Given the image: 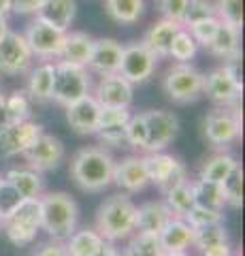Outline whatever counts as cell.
I'll list each match as a JSON object with an SVG mask.
<instances>
[{"instance_id":"cell-1","label":"cell","mask_w":245,"mask_h":256,"mask_svg":"<svg viewBox=\"0 0 245 256\" xmlns=\"http://www.w3.org/2000/svg\"><path fill=\"white\" fill-rule=\"evenodd\" d=\"M115 158L105 148H81L70 160L68 175L83 192H102L113 184Z\"/></svg>"},{"instance_id":"cell-2","label":"cell","mask_w":245,"mask_h":256,"mask_svg":"<svg viewBox=\"0 0 245 256\" xmlns=\"http://www.w3.org/2000/svg\"><path fill=\"white\" fill-rule=\"evenodd\" d=\"M134 218H137V205L126 192H117L98 205L94 228L105 242L115 244L134 233Z\"/></svg>"},{"instance_id":"cell-3","label":"cell","mask_w":245,"mask_h":256,"mask_svg":"<svg viewBox=\"0 0 245 256\" xmlns=\"http://www.w3.org/2000/svg\"><path fill=\"white\" fill-rule=\"evenodd\" d=\"M79 205L66 192L41 194V228L56 242H66L77 230Z\"/></svg>"},{"instance_id":"cell-4","label":"cell","mask_w":245,"mask_h":256,"mask_svg":"<svg viewBox=\"0 0 245 256\" xmlns=\"http://www.w3.org/2000/svg\"><path fill=\"white\" fill-rule=\"evenodd\" d=\"M92 90L90 82V70L79 64L70 62H53V90H51V100L58 105L68 107L83 96H88Z\"/></svg>"},{"instance_id":"cell-5","label":"cell","mask_w":245,"mask_h":256,"mask_svg":"<svg viewBox=\"0 0 245 256\" xmlns=\"http://www.w3.org/2000/svg\"><path fill=\"white\" fill-rule=\"evenodd\" d=\"M203 77L205 73L190 62H175L162 77V90L169 100L177 105H188L203 96Z\"/></svg>"},{"instance_id":"cell-6","label":"cell","mask_w":245,"mask_h":256,"mask_svg":"<svg viewBox=\"0 0 245 256\" xmlns=\"http://www.w3.org/2000/svg\"><path fill=\"white\" fill-rule=\"evenodd\" d=\"M237 107H213L203 120V134L209 146L224 152L241 139V114Z\"/></svg>"},{"instance_id":"cell-7","label":"cell","mask_w":245,"mask_h":256,"mask_svg":"<svg viewBox=\"0 0 245 256\" xmlns=\"http://www.w3.org/2000/svg\"><path fill=\"white\" fill-rule=\"evenodd\" d=\"M2 230L13 246H30L41 230V198H23L19 207L2 222Z\"/></svg>"},{"instance_id":"cell-8","label":"cell","mask_w":245,"mask_h":256,"mask_svg":"<svg viewBox=\"0 0 245 256\" xmlns=\"http://www.w3.org/2000/svg\"><path fill=\"white\" fill-rule=\"evenodd\" d=\"M143 164H145L149 184H156V186L162 190V194L188 180L186 164L181 162L177 156L164 154V152L145 154L143 156Z\"/></svg>"},{"instance_id":"cell-9","label":"cell","mask_w":245,"mask_h":256,"mask_svg":"<svg viewBox=\"0 0 245 256\" xmlns=\"http://www.w3.org/2000/svg\"><path fill=\"white\" fill-rule=\"evenodd\" d=\"M23 38H26V43L34 58L43 60V62H51V60H60L66 32L56 26H49V24H45L41 20H34L28 26Z\"/></svg>"},{"instance_id":"cell-10","label":"cell","mask_w":245,"mask_h":256,"mask_svg":"<svg viewBox=\"0 0 245 256\" xmlns=\"http://www.w3.org/2000/svg\"><path fill=\"white\" fill-rule=\"evenodd\" d=\"M158 66V58L147 50L141 41H134L124 45L122 60H120V73L128 84H145L152 79Z\"/></svg>"},{"instance_id":"cell-11","label":"cell","mask_w":245,"mask_h":256,"mask_svg":"<svg viewBox=\"0 0 245 256\" xmlns=\"http://www.w3.org/2000/svg\"><path fill=\"white\" fill-rule=\"evenodd\" d=\"M34 56L30 52L26 38L19 32L9 30L0 38V73L9 77L26 75L32 68Z\"/></svg>"},{"instance_id":"cell-12","label":"cell","mask_w":245,"mask_h":256,"mask_svg":"<svg viewBox=\"0 0 245 256\" xmlns=\"http://www.w3.org/2000/svg\"><path fill=\"white\" fill-rule=\"evenodd\" d=\"M143 116L147 122V143L143 152H164V148L171 146L179 134V118L164 109H149L143 111Z\"/></svg>"},{"instance_id":"cell-13","label":"cell","mask_w":245,"mask_h":256,"mask_svg":"<svg viewBox=\"0 0 245 256\" xmlns=\"http://www.w3.org/2000/svg\"><path fill=\"white\" fill-rule=\"evenodd\" d=\"M45 130L38 122L23 120V122L6 124L0 122V158H13L23 154Z\"/></svg>"},{"instance_id":"cell-14","label":"cell","mask_w":245,"mask_h":256,"mask_svg":"<svg viewBox=\"0 0 245 256\" xmlns=\"http://www.w3.org/2000/svg\"><path fill=\"white\" fill-rule=\"evenodd\" d=\"M21 156L30 169L43 173V171L58 169L60 162L66 156V148H64V143H62V139H58L56 134L43 132Z\"/></svg>"},{"instance_id":"cell-15","label":"cell","mask_w":245,"mask_h":256,"mask_svg":"<svg viewBox=\"0 0 245 256\" xmlns=\"http://www.w3.org/2000/svg\"><path fill=\"white\" fill-rule=\"evenodd\" d=\"M243 88L237 86L224 66L213 68L203 77V96L213 102L216 107H237L241 102Z\"/></svg>"},{"instance_id":"cell-16","label":"cell","mask_w":245,"mask_h":256,"mask_svg":"<svg viewBox=\"0 0 245 256\" xmlns=\"http://www.w3.org/2000/svg\"><path fill=\"white\" fill-rule=\"evenodd\" d=\"M92 96L96 98V102L100 107H126V109H130L134 88H132V84L126 82L120 73H113V75H105V77L98 79Z\"/></svg>"},{"instance_id":"cell-17","label":"cell","mask_w":245,"mask_h":256,"mask_svg":"<svg viewBox=\"0 0 245 256\" xmlns=\"http://www.w3.org/2000/svg\"><path fill=\"white\" fill-rule=\"evenodd\" d=\"M124 45L115 38H94V50L88 62V70L96 73L100 77L113 75L120 70Z\"/></svg>"},{"instance_id":"cell-18","label":"cell","mask_w":245,"mask_h":256,"mask_svg":"<svg viewBox=\"0 0 245 256\" xmlns=\"http://www.w3.org/2000/svg\"><path fill=\"white\" fill-rule=\"evenodd\" d=\"M100 105L92 94L83 96L66 107V122L77 134H94L98 128Z\"/></svg>"},{"instance_id":"cell-19","label":"cell","mask_w":245,"mask_h":256,"mask_svg":"<svg viewBox=\"0 0 245 256\" xmlns=\"http://www.w3.org/2000/svg\"><path fill=\"white\" fill-rule=\"evenodd\" d=\"M113 184L117 188H122L126 194L143 190L149 184L145 164H143V156H126L120 162L115 160Z\"/></svg>"},{"instance_id":"cell-20","label":"cell","mask_w":245,"mask_h":256,"mask_svg":"<svg viewBox=\"0 0 245 256\" xmlns=\"http://www.w3.org/2000/svg\"><path fill=\"white\" fill-rule=\"evenodd\" d=\"M175 218L173 212L167 207L164 201H147L137 207V218H134V230L137 233H149L160 235L162 228Z\"/></svg>"},{"instance_id":"cell-21","label":"cell","mask_w":245,"mask_h":256,"mask_svg":"<svg viewBox=\"0 0 245 256\" xmlns=\"http://www.w3.org/2000/svg\"><path fill=\"white\" fill-rule=\"evenodd\" d=\"M26 79V92L30 102L36 105H47L51 100L53 90V62H41L38 66H32L28 70Z\"/></svg>"},{"instance_id":"cell-22","label":"cell","mask_w":245,"mask_h":256,"mask_svg":"<svg viewBox=\"0 0 245 256\" xmlns=\"http://www.w3.org/2000/svg\"><path fill=\"white\" fill-rule=\"evenodd\" d=\"M179 28H184V26H181V24H175V22H169V20H160L147 28L145 36L141 38V43H143L158 60L167 58L171 43H173V36L177 34Z\"/></svg>"},{"instance_id":"cell-23","label":"cell","mask_w":245,"mask_h":256,"mask_svg":"<svg viewBox=\"0 0 245 256\" xmlns=\"http://www.w3.org/2000/svg\"><path fill=\"white\" fill-rule=\"evenodd\" d=\"M75 13H77L75 0H43L41 9L36 11V20L68 32V26L75 20Z\"/></svg>"},{"instance_id":"cell-24","label":"cell","mask_w":245,"mask_h":256,"mask_svg":"<svg viewBox=\"0 0 245 256\" xmlns=\"http://www.w3.org/2000/svg\"><path fill=\"white\" fill-rule=\"evenodd\" d=\"M105 246L107 242L98 235L96 228H79L64 242L68 256H100L105 252Z\"/></svg>"},{"instance_id":"cell-25","label":"cell","mask_w":245,"mask_h":256,"mask_svg":"<svg viewBox=\"0 0 245 256\" xmlns=\"http://www.w3.org/2000/svg\"><path fill=\"white\" fill-rule=\"evenodd\" d=\"M158 237L164 252H186L194 242V228L184 218H171Z\"/></svg>"},{"instance_id":"cell-26","label":"cell","mask_w":245,"mask_h":256,"mask_svg":"<svg viewBox=\"0 0 245 256\" xmlns=\"http://www.w3.org/2000/svg\"><path fill=\"white\" fill-rule=\"evenodd\" d=\"M92 50H94V38L88 34V32H66L60 60L70 62V64H79V66L88 68Z\"/></svg>"},{"instance_id":"cell-27","label":"cell","mask_w":245,"mask_h":256,"mask_svg":"<svg viewBox=\"0 0 245 256\" xmlns=\"http://www.w3.org/2000/svg\"><path fill=\"white\" fill-rule=\"evenodd\" d=\"M2 180L9 182L23 198H41L45 190L43 175L34 169H30V166L28 169H9L2 175Z\"/></svg>"},{"instance_id":"cell-28","label":"cell","mask_w":245,"mask_h":256,"mask_svg":"<svg viewBox=\"0 0 245 256\" xmlns=\"http://www.w3.org/2000/svg\"><path fill=\"white\" fill-rule=\"evenodd\" d=\"M241 30L235 28V26H228V24L220 22L218 26V32L213 34L211 43L207 45V50L218 56V58L222 60H228L233 58V56H239L241 54Z\"/></svg>"},{"instance_id":"cell-29","label":"cell","mask_w":245,"mask_h":256,"mask_svg":"<svg viewBox=\"0 0 245 256\" xmlns=\"http://www.w3.org/2000/svg\"><path fill=\"white\" fill-rule=\"evenodd\" d=\"M237 166H239V160H237L233 154H228V152H218V154L209 156L201 164L199 180L222 184L228 178V175H231V171H235Z\"/></svg>"},{"instance_id":"cell-30","label":"cell","mask_w":245,"mask_h":256,"mask_svg":"<svg viewBox=\"0 0 245 256\" xmlns=\"http://www.w3.org/2000/svg\"><path fill=\"white\" fill-rule=\"evenodd\" d=\"M105 11L113 22L130 26L143 18L145 0H105Z\"/></svg>"},{"instance_id":"cell-31","label":"cell","mask_w":245,"mask_h":256,"mask_svg":"<svg viewBox=\"0 0 245 256\" xmlns=\"http://www.w3.org/2000/svg\"><path fill=\"white\" fill-rule=\"evenodd\" d=\"M192 192H194L196 205H203V207H207V210H216V212H222L226 207V196H224L222 184L194 180L192 182Z\"/></svg>"},{"instance_id":"cell-32","label":"cell","mask_w":245,"mask_h":256,"mask_svg":"<svg viewBox=\"0 0 245 256\" xmlns=\"http://www.w3.org/2000/svg\"><path fill=\"white\" fill-rule=\"evenodd\" d=\"M164 203L173 212L175 218H184V216L196 205L194 201V192H192V182L186 180L184 184L171 188L169 192H164Z\"/></svg>"},{"instance_id":"cell-33","label":"cell","mask_w":245,"mask_h":256,"mask_svg":"<svg viewBox=\"0 0 245 256\" xmlns=\"http://www.w3.org/2000/svg\"><path fill=\"white\" fill-rule=\"evenodd\" d=\"M30 109H32V102H30L28 94L23 90H15L9 96H4V109H2V122L6 124H15V122H23V120H30Z\"/></svg>"},{"instance_id":"cell-34","label":"cell","mask_w":245,"mask_h":256,"mask_svg":"<svg viewBox=\"0 0 245 256\" xmlns=\"http://www.w3.org/2000/svg\"><path fill=\"white\" fill-rule=\"evenodd\" d=\"M128 256H162L164 248L160 244L158 235H149V233H134L130 235L128 248H124Z\"/></svg>"},{"instance_id":"cell-35","label":"cell","mask_w":245,"mask_h":256,"mask_svg":"<svg viewBox=\"0 0 245 256\" xmlns=\"http://www.w3.org/2000/svg\"><path fill=\"white\" fill-rule=\"evenodd\" d=\"M199 52V45L192 38V34L186 30V28H179L177 34L173 36V43H171V50L169 56L175 62H190Z\"/></svg>"},{"instance_id":"cell-36","label":"cell","mask_w":245,"mask_h":256,"mask_svg":"<svg viewBox=\"0 0 245 256\" xmlns=\"http://www.w3.org/2000/svg\"><path fill=\"white\" fill-rule=\"evenodd\" d=\"M228 242V230L224 226V222L220 224H211V226H205V228H199L194 230V242L192 246L196 250H207V248H213V246H220V244H226Z\"/></svg>"},{"instance_id":"cell-37","label":"cell","mask_w":245,"mask_h":256,"mask_svg":"<svg viewBox=\"0 0 245 256\" xmlns=\"http://www.w3.org/2000/svg\"><path fill=\"white\" fill-rule=\"evenodd\" d=\"M216 18L228 26H243V0H216Z\"/></svg>"},{"instance_id":"cell-38","label":"cell","mask_w":245,"mask_h":256,"mask_svg":"<svg viewBox=\"0 0 245 256\" xmlns=\"http://www.w3.org/2000/svg\"><path fill=\"white\" fill-rule=\"evenodd\" d=\"M184 220L194 230H199V228H205V226H211V224L224 222V214L216 212V210H207V207H203V205H194L192 210L184 216Z\"/></svg>"},{"instance_id":"cell-39","label":"cell","mask_w":245,"mask_h":256,"mask_svg":"<svg viewBox=\"0 0 245 256\" xmlns=\"http://www.w3.org/2000/svg\"><path fill=\"white\" fill-rule=\"evenodd\" d=\"M126 143L134 150H145L147 143V122L143 114L130 116L128 124H126Z\"/></svg>"},{"instance_id":"cell-40","label":"cell","mask_w":245,"mask_h":256,"mask_svg":"<svg viewBox=\"0 0 245 256\" xmlns=\"http://www.w3.org/2000/svg\"><path fill=\"white\" fill-rule=\"evenodd\" d=\"M222 190L226 196V205L239 210L243 203V171H241V166H237L235 171H231V175L222 182Z\"/></svg>"},{"instance_id":"cell-41","label":"cell","mask_w":245,"mask_h":256,"mask_svg":"<svg viewBox=\"0 0 245 256\" xmlns=\"http://www.w3.org/2000/svg\"><path fill=\"white\" fill-rule=\"evenodd\" d=\"M207 18H216V4H213V0H190L181 26L188 28L192 24L207 20Z\"/></svg>"},{"instance_id":"cell-42","label":"cell","mask_w":245,"mask_h":256,"mask_svg":"<svg viewBox=\"0 0 245 256\" xmlns=\"http://www.w3.org/2000/svg\"><path fill=\"white\" fill-rule=\"evenodd\" d=\"M21 201H23V196L11 184L6 180H0V218H2V222L17 210Z\"/></svg>"},{"instance_id":"cell-43","label":"cell","mask_w":245,"mask_h":256,"mask_svg":"<svg viewBox=\"0 0 245 256\" xmlns=\"http://www.w3.org/2000/svg\"><path fill=\"white\" fill-rule=\"evenodd\" d=\"M218 26H220V20H218V18H207V20H201V22L192 24V26H188L186 30L190 32V34H192V38L196 41V45L207 47V45L211 43L213 34L218 32Z\"/></svg>"},{"instance_id":"cell-44","label":"cell","mask_w":245,"mask_h":256,"mask_svg":"<svg viewBox=\"0 0 245 256\" xmlns=\"http://www.w3.org/2000/svg\"><path fill=\"white\" fill-rule=\"evenodd\" d=\"M130 109L126 107H100L98 128L100 126H126L130 120Z\"/></svg>"},{"instance_id":"cell-45","label":"cell","mask_w":245,"mask_h":256,"mask_svg":"<svg viewBox=\"0 0 245 256\" xmlns=\"http://www.w3.org/2000/svg\"><path fill=\"white\" fill-rule=\"evenodd\" d=\"M188 2L190 0H158V9L162 13V20L181 24L188 9Z\"/></svg>"},{"instance_id":"cell-46","label":"cell","mask_w":245,"mask_h":256,"mask_svg":"<svg viewBox=\"0 0 245 256\" xmlns=\"http://www.w3.org/2000/svg\"><path fill=\"white\" fill-rule=\"evenodd\" d=\"M94 134L107 148H120L122 143H126V126H100Z\"/></svg>"},{"instance_id":"cell-47","label":"cell","mask_w":245,"mask_h":256,"mask_svg":"<svg viewBox=\"0 0 245 256\" xmlns=\"http://www.w3.org/2000/svg\"><path fill=\"white\" fill-rule=\"evenodd\" d=\"M43 0H11V11L19 15H36Z\"/></svg>"},{"instance_id":"cell-48","label":"cell","mask_w":245,"mask_h":256,"mask_svg":"<svg viewBox=\"0 0 245 256\" xmlns=\"http://www.w3.org/2000/svg\"><path fill=\"white\" fill-rule=\"evenodd\" d=\"M34 256H68V254H66L64 242H56V239H53V242H47L38 248Z\"/></svg>"},{"instance_id":"cell-49","label":"cell","mask_w":245,"mask_h":256,"mask_svg":"<svg viewBox=\"0 0 245 256\" xmlns=\"http://www.w3.org/2000/svg\"><path fill=\"white\" fill-rule=\"evenodd\" d=\"M201 254L203 256H233V246H231V242H226V244L207 248V250H203Z\"/></svg>"},{"instance_id":"cell-50","label":"cell","mask_w":245,"mask_h":256,"mask_svg":"<svg viewBox=\"0 0 245 256\" xmlns=\"http://www.w3.org/2000/svg\"><path fill=\"white\" fill-rule=\"evenodd\" d=\"M100 256H128V252L122 250V248H115L113 244H109V242H107V246H105V252H102Z\"/></svg>"},{"instance_id":"cell-51","label":"cell","mask_w":245,"mask_h":256,"mask_svg":"<svg viewBox=\"0 0 245 256\" xmlns=\"http://www.w3.org/2000/svg\"><path fill=\"white\" fill-rule=\"evenodd\" d=\"M11 13V0H0V15H9Z\"/></svg>"},{"instance_id":"cell-52","label":"cell","mask_w":245,"mask_h":256,"mask_svg":"<svg viewBox=\"0 0 245 256\" xmlns=\"http://www.w3.org/2000/svg\"><path fill=\"white\" fill-rule=\"evenodd\" d=\"M6 32H9V22H6L4 15H0V38H2Z\"/></svg>"},{"instance_id":"cell-53","label":"cell","mask_w":245,"mask_h":256,"mask_svg":"<svg viewBox=\"0 0 245 256\" xmlns=\"http://www.w3.org/2000/svg\"><path fill=\"white\" fill-rule=\"evenodd\" d=\"M2 109H4V94L0 92V122H2Z\"/></svg>"},{"instance_id":"cell-54","label":"cell","mask_w":245,"mask_h":256,"mask_svg":"<svg viewBox=\"0 0 245 256\" xmlns=\"http://www.w3.org/2000/svg\"><path fill=\"white\" fill-rule=\"evenodd\" d=\"M162 256H190L188 252H164Z\"/></svg>"},{"instance_id":"cell-55","label":"cell","mask_w":245,"mask_h":256,"mask_svg":"<svg viewBox=\"0 0 245 256\" xmlns=\"http://www.w3.org/2000/svg\"><path fill=\"white\" fill-rule=\"evenodd\" d=\"M0 230H2V218H0Z\"/></svg>"},{"instance_id":"cell-56","label":"cell","mask_w":245,"mask_h":256,"mask_svg":"<svg viewBox=\"0 0 245 256\" xmlns=\"http://www.w3.org/2000/svg\"><path fill=\"white\" fill-rule=\"evenodd\" d=\"M0 180H2V175H0Z\"/></svg>"}]
</instances>
